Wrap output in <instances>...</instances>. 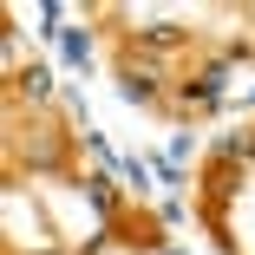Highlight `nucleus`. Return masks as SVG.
I'll return each instance as SVG.
<instances>
[{"label": "nucleus", "mask_w": 255, "mask_h": 255, "mask_svg": "<svg viewBox=\"0 0 255 255\" xmlns=\"http://www.w3.org/2000/svg\"><path fill=\"white\" fill-rule=\"evenodd\" d=\"M59 46H66V59H72V66H85V33H59Z\"/></svg>", "instance_id": "nucleus-1"}]
</instances>
